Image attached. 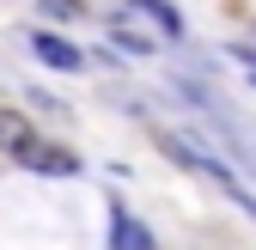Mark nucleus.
<instances>
[{
    "label": "nucleus",
    "instance_id": "nucleus-2",
    "mask_svg": "<svg viewBox=\"0 0 256 250\" xmlns=\"http://www.w3.org/2000/svg\"><path fill=\"white\" fill-rule=\"evenodd\" d=\"M12 159H18L24 171H43V177H74V171H80V159H74L68 146H55V140H37V134H30V140L12 152Z\"/></svg>",
    "mask_w": 256,
    "mask_h": 250
},
{
    "label": "nucleus",
    "instance_id": "nucleus-3",
    "mask_svg": "<svg viewBox=\"0 0 256 250\" xmlns=\"http://www.w3.org/2000/svg\"><path fill=\"white\" fill-rule=\"evenodd\" d=\"M30 49H37V61H49L55 74H80V68H86V55H80L68 37H55V30H37V37H30Z\"/></svg>",
    "mask_w": 256,
    "mask_h": 250
},
{
    "label": "nucleus",
    "instance_id": "nucleus-4",
    "mask_svg": "<svg viewBox=\"0 0 256 250\" xmlns=\"http://www.w3.org/2000/svg\"><path fill=\"white\" fill-rule=\"evenodd\" d=\"M110 232H116V238H110V250H158V244H152V232H146V226H140L122 202L110 208Z\"/></svg>",
    "mask_w": 256,
    "mask_h": 250
},
{
    "label": "nucleus",
    "instance_id": "nucleus-6",
    "mask_svg": "<svg viewBox=\"0 0 256 250\" xmlns=\"http://www.w3.org/2000/svg\"><path fill=\"white\" fill-rule=\"evenodd\" d=\"M244 68H250V80H256V61H250V55H244Z\"/></svg>",
    "mask_w": 256,
    "mask_h": 250
},
{
    "label": "nucleus",
    "instance_id": "nucleus-1",
    "mask_svg": "<svg viewBox=\"0 0 256 250\" xmlns=\"http://www.w3.org/2000/svg\"><path fill=\"white\" fill-rule=\"evenodd\" d=\"M110 30H134V37H146V43H177L183 18L165 6V0H128V6H116Z\"/></svg>",
    "mask_w": 256,
    "mask_h": 250
},
{
    "label": "nucleus",
    "instance_id": "nucleus-5",
    "mask_svg": "<svg viewBox=\"0 0 256 250\" xmlns=\"http://www.w3.org/2000/svg\"><path fill=\"white\" fill-rule=\"evenodd\" d=\"M24 140H30V122L18 110H0V152H18Z\"/></svg>",
    "mask_w": 256,
    "mask_h": 250
}]
</instances>
